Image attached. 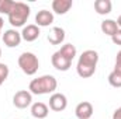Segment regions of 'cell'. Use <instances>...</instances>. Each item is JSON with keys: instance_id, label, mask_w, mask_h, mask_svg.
Segmentation results:
<instances>
[{"instance_id": "obj_1", "label": "cell", "mask_w": 121, "mask_h": 119, "mask_svg": "<svg viewBox=\"0 0 121 119\" xmlns=\"http://www.w3.org/2000/svg\"><path fill=\"white\" fill-rule=\"evenodd\" d=\"M76 56V48L72 44H65L59 51H56L52 58H51V63L52 66L59 70V71H66L70 69L72 66V60Z\"/></svg>"}, {"instance_id": "obj_2", "label": "cell", "mask_w": 121, "mask_h": 119, "mask_svg": "<svg viewBox=\"0 0 121 119\" xmlns=\"http://www.w3.org/2000/svg\"><path fill=\"white\" fill-rule=\"evenodd\" d=\"M97 62H99V53L93 49L85 51L78 60L76 64V71L82 79H89L94 74L96 67H97Z\"/></svg>"}, {"instance_id": "obj_3", "label": "cell", "mask_w": 121, "mask_h": 119, "mask_svg": "<svg viewBox=\"0 0 121 119\" xmlns=\"http://www.w3.org/2000/svg\"><path fill=\"white\" fill-rule=\"evenodd\" d=\"M58 87V81L54 76L51 74H44L41 77H37L34 80H31L28 90L31 94L35 95H45V94H54L55 90Z\"/></svg>"}, {"instance_id": "obj_4", "label": "cell", "mask_w": 121, "mask_h": 119, "mask_svg": "<svg viewBox=\"0 0 121 119\" xmlns=\"http://www.w3.org/2000/svg\"><path fill=\"white\" fill-rule=\"evenodd\" d=\"M30 6L23 3V1H14V6L11 8V11L9 13V23L14 27H24V24L27 23L28 17H30Z\"/></svg>"}, {"instance_id": "obj_5", "label": "cell", "mask_w": 121, "mask_h": 119, "mask_svg": "<svg viewBox=\"0 0 121 119\" xmlns=\"http://www.w3.org/2000/svg\"><path fill=\"white\" fill-rule=\"evenodd\" d=\"M18 67L27 74V76H34L38 71L39 67V60L32 52H23L18 56Z\"/></svg>"}, {"instance_id": "obj_6", "label": "cell", "mask_w": 121, "mask_h": 119, "mask_svg": "<svg viewBox=\"0 0 121 119\" xmlns=\"http://www.w3.org/2000/svg\"><path fill=\"white\" fill-rule=\"evenodd\" d=\"M31 102H32V94L28 90H20L13 97V104L18 109H26L31 105Z\"/></svg>"}, {"instance_id": "obj_7", "label": "cell", "mask_w": 121, "mask_h": 119, "mask_svg": "<svg viewBox=\"0 0 121 119\" xmlns=\"http://www.w3.org/2000/svg\"><path fill=\"white\" fill-rule=\"evenodd\" d=\"M66 107H68V98L65 94L54 92L49 97V109H52L55 112H60V111H65Z\"/></svg>"}, {"instance_id": "obj_8", "label": "cell", "mask_w": 121, "mask_h": 119, "mask_svg": "<svg viewBox=\"0 0 121 119\" xmlns=\"http://www.w3.org/2000/svg\"><path fill=\"white\" fill-rule=\"evenodd\" d=\"M1 38H3V42H4V45L7 48H16V46H18L21 44V39H23L21 38V32H18L14 28L4 31V34H3Z\"/></svg>"}, {"instance_id": "obj_9", "label": "cell", "mask_w": 121, "mask_h": 119, "mask_svg": "<svg viewBox=\"0 0 121 119\" xmlns=\"http://www.w3.org/2000/svg\"><path fill=\"white\" fill-rule=\"evenodd\" d=\"M75 114H76L78 119H90L93 115V105L89 101H83V102L76 105Z\"/></svg>"}, {"instance_id": "obj_10", "label": "cell", "mask_w": 121, "mask_h": 119, "mask_svg": "<svg viewBox=\"0 0 121 119\" xmlns=\"http://www.w3.org/2000/svg\"><path fill=\"white\" fill-rule=\"evenodd\" d=\"M39 34H41L39 32V27L37 24H28L21 31V38L24 41H27V42H34L35 39H38Z\"/></svg>"}, {"instance_id": "obj_11", "label": "cell", "mask_w": 121, "mask_h": 119, "mask_svg": "<svg viewBox=\"0 0 121 119\" xmlns=\"http://www.w3.org/2000/svg\"><path fill=\"white\" fill-rule=\"evenodd\" d=\"M35 23L38 27H49L54 23V14L48 10H41L35 16Z\"/></svg>"}, {"instance_id": "obj_12", "label": "cell", "mask_w": 121, "mask_h": 119, "mask_svg": "<svg viewBox=\"0 0 121 119\" xmlns=\"http://www.w3.org/2000/svg\"><path fill=\"white\" fill-rule=\"evenodd\" d=\"M47 39L49 41V44L52 45H60L65 41V30L60 27H52V30L49 31Z\"/></svg>"}, {"instance_id": "obj_13", "label": "cell", "mask_w": 121, "mask_h": 119, "mask_svg": "<svg viewBox=\"0 0 121 119\" xmlns=\"http://www.w3.org/2000/svg\"><path fill=\"white\" fill-rule=\"evenodd\" d=\"M49 114L48 105H45L44 102H34L31 105V115L35 119H45Z\"/></svg>"}, {"instance_id": "obj_14", "label": "cell", "mask_w": 121, "mask_h": 119, "mask_svg": "<svg viewBox=\"0 0 121 119\" xmlns=\"http://www.w3.org/2000/svg\"><path fill=\"white\" fill-rule=\"evenodd\" d=\"M72 4H73L72 0H54L52 1V11L59 14V16H63L70 10Z\"/></svg>"}, {"instance_id": "obj_15", "label": "cell", "mask_w": 121, "mask_h": 119, "mask_svg": "<svg viewBox=\"0 0 121 119\" xmlns=\"http://www.w3.org/2000/svg\"><path fill=\"white\" fill-rule=\"evenodd\" d=\"M111 8H113V3L110 0H96L94 1V10L100 16L110 14L111 13Z\"/></svg>"}, {"instance_id": "obj_16", "label": "cell", "mask_w": 121, "mask_h": 119, "mask_svg": "<svg viewBox=\"0 0 121 119\" xmlns=\"http://www.w3.org/2000/svg\"><path fill=\"white\" fill-rule=\"evenodd\" d=\"M101 31H103V34H106V35H108V36H113L117 31L120 30L118 28V25H117V23L114 21V20H104L103 23H101Z\"/></svg>"}, {"instance_id": "obj_17", "label": "cell", "mask_w": 121, "mask_h": 119, "mask_svg": "<svg viewBox=\"0 0 121 119\" xmlns=\"http://www.w3.org/2000/svg\"><path fill=\"white\" fill-rule=\"evenodd\" d=\"M108 83L111 87H116V88H121V73L117 71H111L108 74Z\"/></svg>"}, {"instance_id": "obj_18", "label": "cell", "mask_w": 121, "mask_h": 119, "mask_svg": "<svg viewBox=\"0 0 121 119\" xmlns=\"http://www.w3.org/2000/svg\"><path fill=\"white\" fill-rule=\"evenodd\" d=\"M13 6H14L13 0H0V14H7L9 16Z\"/></svg>"}, {"instance_id": "obj_19", "label": "cell", "mask_w": 121, "mask_h": 119, "mask_svg": "<svg viewBox=\"0 0 121 119\" xmlns=\"http://www.w3.org/2000/svg\"><path fill=\"white\" fill-rule=\"evenodd\" d=\"M9 66L6 64V63H0V86L7 80V77H9Z\"/></svg>"}, {"instance_id": "obj_20", "label": "cell", "mask_w": 121, "mask_h": 119, "mask_svg": "<svg viewBox=\"0 0 121 119\" xmlns=\"http://www.w3.org/2000/svg\"><path fill=\"white\" fill-rule=\"evenodd\" d=\"M114 71L121 73V51L117 53V58H116V66H114Z\"/></svg>"}, {"instance_id": "obj_21", "label": "cell", "mask_w": 121, "mask_h": 119, "mask_svg": "<svg viewBox=\"0 0 121 119\" xmlns=\"http://www.w3.org/2000/svg\"><path fill=\"white\" fill-rule=\"evenodd\" d=\"M111 41H113V44H116V45H121V30H118L113 36H111Z\"/></svg>"}, {"instance_id": "obj_22", "label": "cell", "mask_w": 121, "mask_h": 119, "mask_svg": "<svg viewBox=\"0 0 121 119\" xmlns=\"http://www.w3.org/2000/svg\"><path fill=\"white\" fill-rule=\"evenodd\" d=\"M113 119H121V107L114 111V114H113Z\"/></svg>"}, {"instance_id": "obj_23", "label": "cell", "mask_w": 121, "mask_h": 119, "mask_svg": "<svg viewBox=\"0 0 121 119\" xmlns=\"http://www.w3.org/2000/svg\"><path fill=\"white\" fill-rule=\"evenodd\" d=\"M3 25H4V20L0 17V36H1V30H3Z\"/></svg>"}, {"instance_id": "obj_24", "label": "cell", "mask_w": 121, "mask_h": 119, "mask_svg": "<svg viewBox=\"0 0 121 119\" xmlns=\"http://www.w3.org/2000/svg\"><path fill=\"white\" fill-rule=\"evenodd\" d=\"M116 23H117V25H118V28L121 30V14L118 16V18H117V21H116Z\"/></svg>"}, {"instance_id": "obj_25", "label": "cell", "mask_w": 121, "mask_h": 119, "mask_svg": "<svg viewBox=\"0 0 121 119\" xmlns=\"http://www.w3.org/2000/svg\"><path fill=\"white\" fill-rule=\"evenodd\" d=\"M0 58H1V49H0Z\"/></svg>"}]
</instances>
